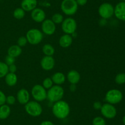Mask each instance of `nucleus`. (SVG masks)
<instances>
[{
    "label": "nucleus",
    "mask_w": 125,
    "mask_h": 125,
    "mask_svg": "<svg viewBox=\"0 0 125 125\" xmlns=\"http://www.w3.org/2000/svg\"><path fill=\"white\" fill-rule=\"evenodd\" d=\"M52 112L57 118L62 120L66 118L69 115L70 108L67 102L60 100L54 102L52 108Z\"/></svg>",
    "instance_id": "obj_1"
},
{
    "label": "nucleus",
    "mask_w": 125,
    "mask_h": 125,
    "mask_svg": "<svg viewBox=\"0 0 125 125\" xmlns=\"http://www.w3.org/2000/svg\"><path fill=\"white\" fill-rule=\"evenodd\" d=\"M64 94V89L61 86H52L47 91V98L49 101L51 102H56L61 100Z\"/></svg>",
    "instance_id": "obj_2"
},
{
    "label": "nucleus",
    "mask_w": 125,
    "mask_h": 125,
    "mask_svg": "<svg viewBox=\"0 0 125 125\" xmlns=\"http://www.w3.org/2000/svg\"><path fill=\"white\" fill-rule=\"evenodd\" d=\"M61 9L67 15H73L76 13L78 5L76 0H63L61 2Z\"/></svg>",
    "instance_id": "obj_3"
},
{
    "label": "nucleus",
    "mask_w": 125,
    "mask_h": 125,
    "mask_svg": "<svg viewBox=\"0 0 125 125\" xmlns=\"http://www.w3.org/2000/svg\"><path fill=\"white\" fill-rule=\"evenodd\" d=\"M24 109L28 115L34 116V117L40 116L42 113L43 112L42 105L37 101H35V100L28 102L27 104H25Z\"/></svg>",
    "instance_id": "obj_4"
},
{
    "label": "nucleus",
    "mask_w": 125,
    "mask_h": 125,
    "mask_svg": "<svg viewBox=\"0 0 125 125\" xmlns=\"http://www.w3.org/2000/svg\"><path fill=\"white\" fill-rule=\"evenodd\" d=\"M28 42L31 45H37L43 40V35L42 32L36 28L31 29L27 32L26 36Z\"/></svg>",
    "instance_id": "obj_5"
},
{
    "label": "nucleus",
    "mask_w": 125,
    "mask_h": 125,
    "mask_svg": "<svg viewBox=\"0 0 125 125\" xmlns=\"http://www.w3.org/2000/svg\"><path fill=\"white\" fill-rule=\"evenodd\" d=\"M31 94L35 101L41 102L47 98V91L41 85H35L31 89Z\"/></svg>",
    "instance_id": "obj_6"
},
{
    "label": "nucleus",
    "mask_w": 125,
    "mask_h": 125,
    "mask_svg": "<svg viewBox=\"0 0 125 125\" xmlns=\"http://www.w3.org/2000/svg\"><path fill=\"white\" fill-rule=\"evenodd\" d=\"M98 13L103 19H108L114 14V7L109 2H104L99 7Z\"/></svg>",
    "instance_id": "obj_7"
},
{
    "label": "nucleus",
    "mask_w": 125,
    "mask_h": 125,
    "mask_svg": "<svg viewBox=\"0 0 125 125\" xmlns=\"http://www.w3.org/2000/svg\"><path fill=\"white\" fill-rule=\"evenodd\" d=\"M105 99L107 102L112 105L118 104L123 99V94L118 89H110L106 93Z\"/></svg>",
    "instance_id": "obj_8"
},
{
    "label": "nucleus",
    "mask_w": 125,
    "mask_h": 125,
    "mask_svg": "<svg viewBox=\"0 0 125 125\" xmlns=\"http://www.w3.org/2000/svg\"><path fill=\"white\" fill-rule=\"evenodd\" d=\"M77 29V23L74 18H67L62 23V29L65 34H73Z\"/></svg>",
    "instance_id": "obj_9"
},
{
    "label": "nucleus",
    "mask_w": 125,
    "mask_h": 125,
    "mask_svg": "<svg viewBox=\"0 0 125 125\" xmlns=\"http://www.w3.org/2000/svg\"><path fill=\"white\" fill-rule=\"evenodd\" d=\"M100 110L103 116L106 118L112 119L115 117L117 115V110L115 107L109 103H106L102 105Z\"/></svg>",
    "instance_id": "obj_10"
},
{
    "label": "nucleus",
    "mask_w": 125,
    "mask_h": 125,
    "mask_svg": "<svg viewBox=\"0 0 125 125\" xmlns=\"http://www.w3.org/2000/svg\"><path fill=\"white\" fill-rule=\"evenodd\" d=\"M42 30L46 35H52L56 31V24L51 19H45L42 23Z\"/></svg>",
    "instance_id": "obj_11"
},
{
    "label": "nucleus",
    "mask_w": 125,
    "mask_h": 125,
    "mask_svg": "<svg viewBox=\"0 0 125 125\" xmlns=\"http://www.w3.org/2000/svg\"><path fill=\"white\" fill-rule=\"evenodd\" d=\"M40 65L45 71H51L54 68L55 65V60L51 56H45L40 61Z\"/></svg>",
    "instance_id": "obj_12"
},
{
    "label": "nucleus",
    "mask_w": 125,
    "mask_h": 125,
    "mask_svg": "<svg viewBox=\"0 0 125 125\" xmlns=\"http://www.w3.org/2000/svg\"><path fill=\"white\" fill-rule=\"evenodd\" d=\"M31 16L32 19L35 22L42 23L46 18V13L43 9L36 7L31 11Z\"/></svg>",
    "instance_id": "obj_13"
},
{
    "label": "nucleus",
    "mask_w": 125,
    "mask_h": 125,
    "mask_svg": "<svg viewBox=\"0 0 125 125\" xmlns=\"http://www.w3.org/2000/svg\"><path fill=\"white\" fill-rule=\"evenodd\" d=\"M114 15L118 19L125 21V2H118L114 7Z\"/></svg>",
    "instance_id": "obj_14"
},
{
    "label": "nucleus",
    "mask_w": 125,
    "mask_h": 125,
    "mask_svg": "<svg viewBox=\"0 0 125 125\" xmlns=\"http://www.w3.org/2000/svg\"><path fill=\"white\" fill-rule=\"evenodd\" d=\"M30 99V94L27 89H21L17 92V99L18 102L21 104H24L28 102Z\"/></svg>",
    "instance_id": "obj_15"
},
{
    "label": "nucleus",
    "mask_w": 125,
    "mask_h": 125,
    "mask_svg": "<svg viewBox=\"0 0 125 125\" xmlns=\"http://www.w3.org/2000/svg\"><path fill=\"white\" fill-rule=\"evenodd\" d=\"M37 6V0H22L21 2V7L24 11L29 12L35 9Z\"/></svg>",
    "instance_id": "obj_16"
},
{
    "label": "nucleus",
    "mask_w": 125,
    "mask_h": 125,
    "mask_svg": "<svg viewBox=\"0 0 125 125\" xmlns=\"http://www.w3.org/2000/svg\"><path fill=\"white\" fill-rule=\"evenodd\" d=\"M67 79L70 84H75L79 83L81 79L80 74L76 70H71L68 72Z\"/></svg>",
    "instance_id": "obj_17"
},
{
    "label": "nucleus",
    "mask_w": 125,
    "mask_h": 125,
    "mask_svg": "<svg viewBox=\"0 0 125 125\" xmlns=\"http://www.w3.org/2000/svg\"><path fill=\"white\" fill-rule=\"evenodd\" d=\"M73 42V38L70 34H65L62 36L59 39V45L62 48H68Z\"/></svg>",
    "instance_id": "obj_18"
},
{
    "label": "nucleus",
    "mask_w": 125,
    "mask_h": 125,
    "mask_svg": "<svg viewBox=\"0 0 125 125\" xmlns=\"http://www.w3.org/2000/svg\"><path fill=\"white\" fill-rule=\"evenodd\" d=\"M51 79H52L54 83L57 85H61L64 83V82H65L66 78L63 73L57 72L52 75V77H51Z\"/></svg>",
    "instance_id": "obj_19"
},
{
    "label": "nucleus",
    "mask_w": 125,
    "mask_h": 125,
    "mask_svg": "<svg viewBox=\"0 0 125 125\" xmlns=\"http://www.w3.org/2000/svg\"><path fill=\"white\" fill-rule=\"evenodd\" d=\"M4 77L6 83L9 87H13L17 84L18 78H17V76L15 73L8 72Z\"/></svg>",
    "instance_id": "obj_20"
},
{
    "label": "nucleus",
    "mask_w": 125,
    "mask_h": 125,
    "mask_svg": "<svg viewBox=\"0 0 125 125\" xmlns=\"http://www.w3.org/2000/svg\"><path fill=\"white\" fill-rule=\"evenodd\" d=\"M22 53V49L18 45H13L10 47L7 50L8 55L13 58H17Z\"/></svg>",
    "instance_id": "obj_21"
},
{
    "label": "nucleus",
    "mask_w": 125,
    "mask_h": 125,
    "mask_svg": "<svg viewBox=\"0 0 125 125\" xmlns=\"http://www.w3.org/2000/svg\"><path fill=\"white\" fill-rule=\"evenodd\" d=\"M10 108L7 104H3L0 106V119L5 120L9 116L10 114Z\"/></svg>",
    "instance_id": "obj_22"
},
{
    "label": "nucleus",
    "mask_w": 125,
    "mask_h": 125,
    "mask_svg": "<svg viewBox=\"0 0 125 125\" xmlns=\"http://www.w3.org/2000/svg\"><path fill=\"white\" fill-rule=\"evenodd\" d=\"M43 53L45 56H52L55 52L54 48L51 45L48 44H45L42 48Z\"/></svg>",
    "instance_id": "obj_23"
},
{
    "label": "nucleus",
    "mask_w": 125,
    "mask_h": 125,
    "mask_svg": "<svg viewBox=\"0 0 125 125\" xmlns=\"http://www.w3.org/2000/svg\"><path fill=\"white\" fill-rule=\"evenodd\" d=\"M13 15L16 19L21 20L25 15V11L21 7H18L13 11Z\"/></svg>",
    "instance_id": "obj_24"
},
{
    "label": "nucleus",
    "mask_w": 125,
    "mask_h": 125,
    "mask_svg": "<svg viewBox=\"0 0 125 125\" xmlns=\"http://www.w3.org/2000/svg\"><path fill=\"white\" fill-rule=\"evenodd\" d=\"M9 72V66L5 62L0 61V78H3Z\"/></svg>",
    "instance_id": "obj_25"
},
{
    "label": "nucleus",
    "mask_w": 125,
    "mask_h": 125,
    "mask_svg": "<svg viewBox=\"0 0 125 125\" xmlns=\"http://www.w3.org/2000/svg\"><path fill=\"white\" fill-rule=\"evenodd\" d=\"M63 17L61 13H56L52 16L51 20L55 23V24H60L62 23L63 21Z\"/></svg>",
    "instance_id": "obj_26"
},
{
    "label": "nucleus",
    "mask_w": 125,
    "mask_h": 125,
    "mask_svg": "<svg viewBox=\"0 0 125 125\" xmlns=\"http://www.w3.org/2000/svg\"><path fill=\"white\" fill-rule=\"evenodd\" d=\"M106 120L101 116H96L93 119V125H106Z\"/></svg>",
    "instance_id": "obj_27"
},
{
    "label": "nucleus",
    "mask_w": 125,
    "mask_h": 125,
    "mask_svg": "<svg viewBox=\"0 0 125 125\" xmlns=\"http://www.w3.org/2000/svg\"><path fill=\"white\" fill-rule=\"evenodd\" d=\"M53 82H52L51 78L50 77H47V78H45L43 81L42 86L45 88V89H49L50 88L53 86Z\"/></svg>",
    "instance_id": "obj_28"
},
{
    "label": "nucleus",
    "mask_w": 125,
    "mask_h": 125,
    "mask_svg": "<svg viewBox=\"0 0 125 125\" xmlns=\"http://www.w3.org/2000/svg\"><path fill=\"white\" fill-rule=\"evenodd\" d=\"M115 81L117 84L122 85L125 83V74L120 73L116 75L115 78Z\"/></svg>",
    "instance_id": "obj_29"
},
{
    "label": "nucleus",
    "mask_w": 125,
    "mask_h": 125,
    "mask_svg": "<svg viewBox=\"0 0 125 125\" xmlns=\"http://www.w3.org/2000/svg\"><path fill=\"white\" fill-rule=\"evenodd\" d=\"M28 42V40H27L26 36H21L18 38V40H17V45L20 47H22L25 46Z\"/></svg>",
    "instance_id": "obj_30"
},
{
    "label": "nucleus",
    "mask_w": 125,
    "mask_h": 125,
    "mask_svg": "<svg viewBox=\"0 0 125 125\" xmlns=\"http://www.w3.org/2000/svg\"><path fill=\"white\" fill-rule=\"evenodd\" d=\"M15 61V58H13L8 55L6 56V58H5V63L7 66L13 64H14Z\"/></svg>",
    "instance_id": "obj_31"
},
{
    "label": "nucleus",
    "mask_w": 125,
    "mask_h": 125,
    "mask_svg": "<svg viewBox=\"0 0 125 125\" xmlns=\"http://www.w3.org/2000/svg\"><path fill=\"white\" fill-rule=\"evenodd\" d=\"M16 99L13 96L9 95L8 96H6V102L9 105H13L15 103Z\"/></svg>",
    "instance_id": "obj_32"
},
{
    "label": "nucleus",
    "mask_w": 125,
    "mask_h": 125,
    "mask_svg": "<svg viewBox=\"0 0 125 125\" xmlns=\"http://www.w3.org/2000/svg\"><path fill=\"white\" fill-rule=\"evenodd\" d=\"M6 100V96L4 93L0 90V106L3 104H5Z\"/></svg>",
    "instance_id": "obj_33"
},
{
    "label": "nucleus",
    "mask_w": 125,
    "mask_h": 125,
    "mask_svg": "<svg viewBox=\"0 0 125 125\" xmlns=\"http://www.w3.org/2000/svg\"><path fill=\"white\" fill-rule=\"evenodd\" d=\"M9 66V72H11V73H15L16 71L17 70V66L15 64H11Z\"/></svg>",
    "instance_id": "obj_34"
},
{
    "label": "nucleus",
    "mask_w": 125,
    "mask_h": 125,
    "mask_svg": "<svg viewBox=\"0 0 125 125\" xmlns=\"http://www.w3.org/2000/svg\"><path fill=\"white\" fill-rule=\"evenodd\" d=\"M102 107V104L100 101L95 102L94 104V108L95 110H100Z\"/></svg>",
    "instance_id": "obj_35"
},
{
    "label": "nucleus",
    "mask_w": 125,
    "mask_h": 125,
    "mask_svg": "<svg viewBox=\"0 0 125 125\" xmlns=\"http://www.w3.org/2000/svg\"><path fill=\"white\" fill-rule=\"evenodd\" d=\"M78 6H83L85 5L87 2V0H76Z\"/></svg>",
    "instance_id": "obj_36"
},
{
    "label": "nucleus",
    "mask_w": 125,
    "mask_h": 125,
    "mask_svg": "<svg viewBox=\"0 0 125 125\" xmlns=\"http://www.w3.org/2000/svg\"><path fill=\"white\" fill-rule=\"evenodd\" d=\"M70 90L71 92H74L76 90V86L75 84H71L70 86Z\"/></svg>",
    "instance_id": "obj_37"
},
{
    "label": "nucleus",
    "mask_w": 125,
    "mask_h": 125,
    "mask_svg": "<svg viewBox=\"0 0 125 125\" xmlns=\"http://www.w3.org/2000/svg\"><path fill=\"white\" fill-rule=\"evenodd\" d=\"M40 125H54L52 122L50 121H44L41 123Z\"/></svg>",
    "instance_id": "obj_38"
},
{
    "label": "nucleus",
    "mask_w": 125,
    "mask_h": 125,
    "mask_svg": "<svg viewBox=\"0 0 125 125\" xmlns=\"http://www.w3.org/2000/svg\"><path fill=\"white\" fill-rule=\"evenodd\" d=\"M123 123H124V125H125V115L123 116Z\"/></svg>",
    "instance_id": "obj_39"
},
{
    "label": "nucleus",
    "mask_w": 125,
    "mask_h": 125,
    "mask_svg": "<svg viewBox=\"0 0 125 125\" xmlns=\"http://www.w3.org/2000/svg\"><path fill=\"white\" fill-rule=\"evenodd\" d=\"M122 1H124V2H125V0H122Z\"/></svg>",
    "instance_id": "obj_40"
}]
</instances>
